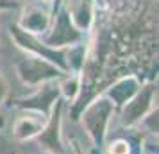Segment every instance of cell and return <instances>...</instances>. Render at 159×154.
I'll return each instance as SVG.
<instances>
[{"instance_id": "5", "label": "cell", "mask_w": 159, "mask_h": 154, "mask_svg": "<svg viewBox=\"0 0 159 154\" xmlns=\"http://www.w3.org/2000/svg\"><path fill=\"white\" fill-rule=\"evenodd\" d=\"M59 95H61L59 82L47 81V82H43V86L38 90L34 95L27 97V99H22V100H16V106L18 108L34 110L38 113H41L43 117H48L54 102H57Z\"/></svg>"}, {"instance_id": "9", "label": "cell", "mask_w": 159, "mask_h": 154, "mask_svg": "<svg viewBox=\"0 0 159 154\" xmlns=\"http://www.w3.org/2000/svg\"><path fill=\"white\" fill-rule=\"evenodd\" d=\"M50 25V15L41 7H29L20 22V29H23L29 34H43Z\"/></svg>"}, {"instance_id": "13", "label": "cell", "mask_w": 159, "mask_h": 154, "mask_svg": "<svg viewBox=\"0 0 159 154\" xmlns=\"http://www.w3.org/2000/svg\"><path fill=\"white\" fill-rule=\"evenodd\" d=\"M0 154H15V151L11 149V143L4 136H0Z\"/></svg>"}, {"instance_id": "15", "label": "cell", "mask_w": 159, "mask_h": 154, "mask_svg": "<svg viewBox=\"0 0 159 154\" xmlns=\"http://www.w3.org/2000/svg\"><path fill=\"white\" fill-rule=\"evenodd\" d=\"M2 125H4V118L0 117V127H2Z\"/></svg>"}, {"instance_id": "7", "label": "cell", "mask_w": 159, "mask_h": 154, "mask_svg": "<svg viewBox=\"0 0 159 154\" xmlns=\"http://www.w3.org/2000/svg\"><path fill=\"white\" fill-rule=\"evenodd\" d=\"M61 110H63V100L57 99V104L50 115V122L48 125L41 129V133L38 134L39 143H43L45 149H48L54 154H65V147L59 140V125H61Z\"/></svg>"}, {"instance_id": "11", "label": "cell", "mask_w": 159, "mask_h": 154, "mask_svg": "<svg viewBox=\"0 0 159 154\" xmlns=\"http://www.w3.org/2000/svg\"><path fill=\"white\" fill-rule=\"evenodd\" d=\"M43 129V124L32 117H22L16 120L15 127H13V134L18 140H30L38 136Z\"/></svg>"}, {"instance_id": "2", "label": "cell", "mask_w": 159, "mask_h": 154, "mask_svg": "<svg viewBox=\"0 0 159 154\" xmlns=\"http://www.w3.org/2000/svg\"><path fill=\"white\" fill-rule=\"evenodd\" d=\"M82 38V30H79L73 25L72 18L68 15L65 2L57 0V7L54 9V22H52V29L48 34L43 36V43L47 47H68L73 45L75 41H79Z\"/></svg>"}, {"instance_id": "8", "label": "cell", "mask_w": 159, "mask_h": 154, "mask_svg": "<svg viewBox=\"0 0 159 154\" xmlns=\"http://www.w3.org/2000/svg\"><path fill=\"white\" fill-rule=\"evenodd\" d=\"M138 91H139V81L134 75H127V77L120 79L118 82H115L107 90V97L109 100H113V106L122 108L136 95Z\"/></svg>"}, {"instance_id": "10", "label": "cell", "mask_w": 159, "mask_h": 154, "mask_svg": "<svg viewBox=\"0 0 159 154\" xmlns=\"http://www.w3.org/2000/svg\"><path fill=\"white\" fill-rule=\"evenodd\" d=\"M68 15L72 18L73 25L79 30H88L89 25L93 22V15H95V7H93V0H72Z\"/></svg>"}, {"instance_id": "6", "label": "cell", "mask_w": 159, "mask_h": 154, "mask_svg": "<svg viewBox=\"0 0 159 154\" xmlns=\"http://www.w3.org/2000/svg\"><path fill=\"white\" fill-rule=\"evenodd\" d=\"M154 93H156V84L150 82V84H147L141 91H138L136 95L130 99L129 102H127V106L123 108V113H122L123 125L130 127V125H134L136 122H139L148 113V110L152 108Z\"/></svg>"}, {"instance_id": "1", "label": "cell", "mask_w": 159, "mask_h": 154, "mask_svg": "<svg viewBox=\"0 0 159 154\" xmlns=\"http://www.w3.org/2000/svg\"><path fill=\"white\" fill-rule=\"evenodd\" d=\"M9 30H11V36L15 38L16 43L20 45L22 49L32 52V56H38V58H41V59H45V61L52 63V65H56L59 70H63L65 73L68 72V61H66L68 52L66 50L47 47L41 40H38L34 34L25 32V30L20 29L16 23H11V25H9Z\"/></svg>"}, {"instance_id": "3", "label": "cell", "mask_w": 159, "mask_h": 154, "mask_svg": "<svg viewBox=\"0 0 159 154\" xmlns=\"http://www.w3.org/2000/svg\"><path fill=\"white\" fill-rule=\"evenodd\" d=\"M113 110H115V106L107 97H98L86 110H82V124L86 125L88 134L91 136V140L97 147H102Z\"/></svg>"}, {"instance_id": "12", "label": "cell", "mask_w": 159, "mask_h": 154, "mask_svg": "<svg viewBox=\"0 0 159 154\" xmlns=\"http://www.w3.org/2000/svg\"><path fill=\"white\" fill-rule=\"evenodd\" d=\"M129 143L125 140H116L109 145V152L107 154H129Z\"/></svg>"}, {"instance_id": "14", "label": "cell", "mask_w": 159, "mask_h": 154, "mask_svg": "<svg viewBox=\"0 0 159 154\" xmlns=\"http://www.w3.org/2000/svg\"><path fill=\"white\" fill-rule=\"evenodd\" d=\"M6 93H7V84H6V81H4V77L0 75V104L4 102Z\"/></svg>"}, {"instance_id": "4", "label": "cell", "mask_w": 159, "mask_h": 154, "mask_svg": "<svg viewBox=\"0 0 159 154\" xmlns=\"http://www.w3.org/2000/svg\"><path fill=\"white\" fill-rule=\"evenodd\" d=\"M16 72L20 75L25 84H30V86H36V84H43L47 81H57V79H63L65 73L63 70H59L56 65H52L45 59L38 58V56H32V58H23L18 61L16 65Z\"/></svg>"}]
</instances>
